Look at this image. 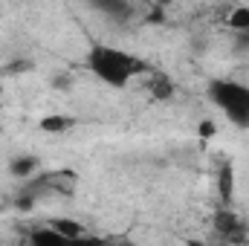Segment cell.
Returning a JSON list of instances; mask_svg holds the SVG:
<instances>
[{"instance_id":"cell-13","label":"cell","mask_w":249,"mask_h":246,"mask_svg":"<svg viewBox=\"0 0 249 246\" xmlns=\"http://www.w3.org/2000/svg\"><path fill=\"white\" fill-rule=\"evenodd\" d=\"M157 6H171V3H177V0H154Z\"/></svg>"},{"instance_id":"cell-3","label":"cell","mask_w":249,"mask_h":246,"mask_svg":"<svg viewBox=\"0 0 249 246\" xmlns=\"http://www.w3.org/2000/svg\"><path fill=\"white\" fill-rule=\"evenodd\" d=\"M50 226L61 235L64 241H81V238H87V235H84V226H81L78 220H70V217H53Z\"/></svg>"},{"instance_id":"cell-6","label":"cell","mask_w":249,"mask_h":246,"mask_svg":"<svg viewBox=\"0 0 249 246\" xmlns=\"http://www.w3.org/2000/svg\"><path fill=\"white\" fill-rule=\"evenodd\" d=\"M9 171H12L15 177H32V174L38 171V157H32V154L15 157V159L9 162Z\"/></svg>"},{"instance_id":"cell-12","label":"cell","mask_w":249,"mask_h":246,"mask_svg":"<svg viewBox=\"0 0 249 246\" xmlns=\"http://www.w3.org/2000/svg\"><path fill=\"white\" fill-rule=\"evenodd\" d=\"M214 133H217V127H214L212 119H203V122H200V136H203V139H212Z\"/></svg>"},{"instance_id":"cell-5","label":"cell","mask_w":249,"mask_h":246,"mask_svg":"<svg viewBox=\"0 0 249 246\" xmlns=\"http://www.w3.org/2000/svg\"><path fill=\"white\" fill-rule=\"evenodd\" d=\"M93 9H99L107 18H127L130 15V3L127 0H90Z\"/></svg>"},{"instance_id":"cell-9","label":"cell","mask_w":249,"mask_h":246,"mask_svg":"<svg viewBox=\"0 0 249 246\" xmlns=\"http://www.w3.org/2000/svg\"><path fill=\"white\" fill-rule=\"evenodd\" d=\"M229 26L238 29V32H247L249 29V6H235L229 12Z\"/></svg>"},{"instance_id":"cell-4","label":"cell","mask_w":249,"mask_h":246,"mask_svg":"<svg viewBox=\"0 0 249 246\" xmlns=\"http://www.w3.org/2000/svg\"><path fill=\"white\" fill-rule=\"evenodd\" d=\"M214 226H217V232H223L226 238H241V217L238 214H232V211H217L214 214Z\"/></svg>"},{"instance_id":"cell-10","label":"cell","mask_w":249,"mask_h":246,"mask_svg":"<svg viewBox=\"0 0 249 246\" xmlns=\"http://www.w3.org/2000/svg\"><path fill=\"white\" fill-rule=\"evenodd\" d=\"M70 127H72V119H67V116H47V119H41V130H47V133H64Z\"/></svg>"},{"instance_id":"cell-11","label":"cell","mask_w":249,"mask_h":246,"mask_svg":"<svg viewBox=\"0 0 249 246\" xmlns=\"http://www.w3.org/2000/svg\"><path fill=\"white\" fill-rule=\"evenodd\" d=\"M151 93H154L157 99H171V96H174V87H171L168 78H157V81L151 84Z\"/></svg>"},{"instance_id":"cell-7","label":"cell","mask_w":249,"mask_h":246,"mask_svg":"<svg viewBox=\"0 0 249 246\" xmlns=\"http://www.w3.org/2000/svg\"><path fill=\"white\" fill-rule=\"evenodd\" d=\"M217 183H220V197H223V203H232V194H235V180H232V165H229V162H223Z\"/></svg>"},{"instance_id":"cell-15","label":"cell","mask_w":249,"mask_h":246,"mask_svg":"<svg viewBox=\"0 0 249 246\" xmlns=\"http://www.w3.org/2000/svg\"><path fill=\"white\" fill-rule=\"evenodd\" d=\"M0 93H3V87H0Z\"/></svg>"},{"instance_id":"cell-2","label":"cell","mask_w":249,"mask_h":246,"mask_svg":"<svg viewBox=\"0 0 249 246\" xmlns=\"http://www.w3.org/2000/svg\"><path fill=\"white\" fill-rule=\"evenodd\" d=\"M209 102L238 127H249V84L217 78L209 84Z\"/></svg>"},{"instance_id":"cell-8","label":"cell","mask_w":249,"mask_h":246,"mask_svg":"<svg viewBox=\"0 0 249 246\" xmlns=\"http://www.w3.org/2000/svg\"><path fill=\"white\" fill-rule=\"evenodd\" d=\"M29 241H32V244H61L64 238L47 223V229H32V232H29Z\"/></svg>"},{"instance_id":"cell-1","label":"cell","mask_w":249,"mask_h":246,"mask_svg":"<svg viewBox=\"0 0 249 246\" xmlns=\"http://www.w3.org/2000/svg\"><path fill=\"white\" fill-rule=\"evenodd\" d=\"M87 70L105 81L107 87H124L130 84L136 75H142L148 70V64L142 61L139 55L119 50V47H110V44H93L87 50Z\"/></svg>"},{"instance_id":"cell-14","label":"cell","mask_w":249,"mask_h":246,"mask_svg":"<svg viewBox=\"0 0 249 246\" xmlns=\"http://www.w3.org/2000/svg\"><path fill=\"white\" fill-rule=\"evenodd\" d=\"M244 35H247V44H249V29H247V32H244Z\"/></svg>"}]
</instances>
